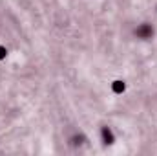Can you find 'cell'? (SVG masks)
<instances>
[{
    "instance_id": "obj_1",
    "label": "cell",
    "mask_w": 157,
    "mask_h": 156,
    "mask_svg": "<svg viewBox=\"0 0 157 156\" xmlns=\"http://www.w3.org/2000/svg\"><path fill=\"white\" fill-rule=\"evenodd\" d=\"M152 33H154V30H152V28H148V26H143V28H139V30H137V35H141L143 39L152 37Z\"/></svg>"
},
{
    "instance_id": "obj_3",
    "label": "cell",
    "mask_w": 157,
    "mask_h": 156,
    "mask_svg": "<svg viewBox=\"0 0 157 156\" xmlns=\"http://www.w3.org/2000/svg\"><path fill=\"white\" fill-rule=\"evenodd\" d=\"M4 57H6V48L0 46V59H4Z\"/></svg>"
},
{
    "instance_id": "obj_2",
    "label": "cell",
    "mask_w": 157,
    "mask_h": 156,
    "mask_svg": "<svg viewBox=\"0 0 157 156\" xmlns=\"http://www.w3.org/2000/svg\"><path fill=\"white\" fill-rule=\"evenodd\" d=\"M102 140H104V143H112V142H113L112 130H110L108 127H104V129H102Z\"/></svg>"
}]
</instances>
